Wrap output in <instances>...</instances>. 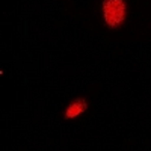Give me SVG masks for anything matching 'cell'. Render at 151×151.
<instances>
[{
  "instance_id": "obj_1",
  "label": "cell",
  "mask_w": 151,
  "mask_h": 151,
  "mask_svg": "<svg viewBox=\"0 0 151 151\" xmlns=\"http://www.w3.org/2000/svg\"><path fill=\"white\" fill-rule=\"evenodd\" d=\"M125 8L124 0H103V15L109 27L116 29L125 20Z\"/></svg>"
},
{
  "instance_id": "obj_2",
  "label": "cell",
  "mask_w": 151,
  "mask_h": 151,
  "mask_svg": "<svg viewBox=\"0 0 151 151\" xmlns=\"http://www.w3.org/2000/svg\"><path fill=\"white\" fill-rule=\"evenodd\" d=\"M88 109V103L85 98H76L74 101L67 107V112H65V118H76L79 116L80 113H83L85 110Z\"/></svg>"
}]
</instances>
